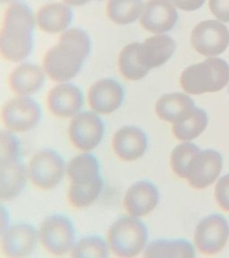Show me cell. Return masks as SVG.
Returning a JSON list of instances; mask_svg holds the SVG:
<instances>
[{"label": "cell", "mask_w": 229, "mask_h": 258, "mask_svg": "<svg viewBox=\"0 0 229 258\" xmlns=\"http://www.w3.org/2000/svg\"><path fill=\"white\" fill-rule=\"evenodd\" d=\"M222 158L213 150H199L190 162L186 178L194 188L201 189L213 184L221 172Z\"/></svg>", "instance_id": "obj_13"}, {"label": "cell", "mask_w": 229, "mask_h": 258, "mask_svg": "<svg viewBox=\"0 0 229 258\" xmlns=\"http://www.w3.org/2000/svg\"><path fill=\"white\" fill-rule=\"evenodd\" d=\"M2 120L11 132L24 133L34 128L41 118V109L30 97L19 96L8 101L2 109Z\"/></svg>", "instance_id": "obj_7"}, {"label": "cell", "mask_w": 229, "mask_h": 258, "mask_svg": "<svg viewBox=\"0 0 229 258\" xmlns=\"http://www.w3.org/2000/svg\"><path fill=\"white\" fill-rule=\"evenodd\" d=\"M208 125V116L203 109L194 107L185 117L173 124V134L180 141L197 138Z\"/></svg>", "instance_id": "obj_25"}, {"label": "cell", "mask_w": 229, "mask_h": 258, "mask_svg": "<svg viewBox=\"0 0 229 258\" xmlns=\"http://www.w3.org/2000/svg\"><path fill=\"white\" fill-rule=\"evenodd\" d=\"M72 12L68 5L61 3L45 5L37 14L36 22L43 32L59 33L68 30Z\"/></svg>", "instance_id": "obj_22"}, {"label": "cell", "mask_w": 229, "mask_h": 258, "mask_svg": "<svg viewBox=\"0 0 229 258\" xmlns=\"http://www.w3.org/2000/svg\"><path fill=\"white\" fill-rule=\"evenodd\" d=\"M149 238L148 228L138 218L125 216L109 228L108 239L110 249L118 257H135L141 254Z\"/></svg>", "instance_id": "obj_4"}, {"label": "cell", "mask_w": 229, "mask_h": 258, "mask_svg": "<svg viewBox=\"0 0 229 258\" xmlns=\"http://www.w3.org/2000/svg\"><path fill=\"white\" fill-rule=\"evenodd\" d=\"M65 172L59 153L51 149L40 150L32 156L28 167L30 179L40 189H52L58 185Z\"/></svg>", "instance_id": "obj_6"}, {"label": "cell", "mask_w": 229, "mask_h": 258, "mask_svg": "<svg viewBox=\"0 0 229 258\" xmlns=\"http://www.w3.org/2000/svg\"><path fill=\"white\" fill-rule=\"evenodd\" d=\"M35 24L36 18L27 5L20 2L10 5L0 32V52L6 60L18 63L31 55Z\"/></svg>", "instance_id": "obj_2"}, {"label": "cell", "mask_w": 229, "mask_h": 258, "mask_svg": "<svg viewBox=\"0 0 229 258\" xmlns=\"http://www.w3.org/2000/svg\"><path fill=\"white\" fill-rule=\"evenodd\" d=\"M1 235V248L5 255L11 258L29 256L36 250L40 240L39 232L28 223L19 222L8 226Z\"/></svg>", "instance_id": "obj_10"}, {"label": "cell", "mask_w": 229, "mask_h": 258, "mask_svg": "<svg viewBox=\"0 0 229 258\" xmlns=\"http://www.w3.org/2000/svg\"><path fill=\"white\" fill-rule=\"evenodd\" d=\"M112 146L114 152L121 160L136 161L148 148V138L141 128L125 125L114 135Z\"/></svg>", "instance_id": "obj_18"}, {"label": "cell", "mask_w": 229, "mask_h": 258, "mask_svg": "<svg viewBox=\"0 0 229 258\" xmlns=\"http://www.w3.org/2000/svg\"><path fill=\"white\" fill-rule=\"evenodd\" d=\"M21 157L20 143L9 131L0 133V159Z\"/></svg>", "instance_id": "obj_31"}, {"label": "cell", "mask_w": 229, "mask_h": 258, "mask_svg": "<svg viewBox=\"0 0 229 258\" xmlns=\"http://www.w3.org/2000/svg\"><path fill=\"white\" fill-rule=\"evenodd\" d=\"M28 170L21 157L0 159V198L11 201L17 198L27 181Z\"/></svg>", "instance_id": "obj_17"}, {"label": "cell", "mask_w": 229, "mask_h": 258, "mask_svg": "<svg viewBox=\"0 0 229 258\" xmlns=\"http://www.w3.org/2000/svg\"><path fill=\"white\" fill-rule=\"evenodd\" d=\"M125 100V89L117 80L105 78L90 88L89 104L100 114H111L120 108Z\"/></svg>", "instance_id": "obj_15"}, {"label": "cell", "mask_w": 229, "mask_h": 258, "mask_svg": "<svg viewBox=\"0 0 229 258\" xmlns=\"http://www.w3.org/2000/svg\"><path fill=\"white\" fill-rule=\"evenodd\" d=\"M103 188V181L90 186H72L68 190V201L75 208H86L92 206L100 197Z\"/></svg>", "instance_id": "obj_30"}, {"label": "cell", "mask_w": 229, "mask_h": 258, "mask_svg": "<svg viewBox=\"0 0 229 258\" xmlns=\"http://www.w3.org/2000/svg\"><path fill=\"white\" fill-rule=\"evenodd\" d=\"M143 6L141 0H109L107 14L115 24L127 25L141 17Z\"/></svg>", "instance_id": "obj_26"}, {"label": "cell", "mask_w": 229, "mask_h": 258, "mask_svg": "<svg viewBox=\"0 0 229 258\" xmlns=\"http://www.w3.org/2000/svg\"><path fill=\"white\" fill-rule=\"evenodd\" d=\"M66 172L73 186H89L103 181L100 174V164L96 157L91 153L77 155L67 165Z\"/></svg>", "instance_id": "obj_21"}, {"label": "cell", "mask_w": 229, "mask_h": 258, "mask_svg": "<svg viewBox=\"0 0 229 258\" xmlns=\"http://www.w3.org/2000/svg\"><path fill=\"white\" fill-rule=\"evenodd\" d=\"M104 124L93 112H81L72 117L69 125V137L77 149L89 152L101 144L104 136Z\"/></svg>", "instance_id": "obj_9"}, {"label": "cell", "mask_w": 229, "mask_h": 258, "mask_svg": "<svg viewBox=\"0 0 229 258\" xmlns=\"http://www.w3.org/2000/svg\"><path fill=\"white\" fill-rule=\"evenodd\" d=\"M140 20L146 31L163 34L173 29L178 20V14L169 0H149L143 6Z\"/></svg>", "instance_id": "obj_14"}, {"label": "cell", "mask_w": 229, "mask_h": 258, "mask_svg": "<svg viewBox=\"0 0 229 258\" xmlns=\"http://www.w3.org/2000/svg\"><path fill=\"white\" fill-rule=\"evenodd\" d=\"M195 145L185 142L177 145L170 157V163L175 174L181 178H186L187 169L195 153L199 151Z\"/></svg>", "instance_id": "obj_29"}, {"label": "cell", "mask_w": 229, "mask_h": 258, "mask_svg": "<svg viewBox=\"0 0 229 258\" xmlns=\"http://www.w3.org/2000/svg\"><path fill=\"white\" fill-rule=\"evenodd\" d=\"M228 82V64L218 57H208L201 63L190 66L180 77L182 88L193 95L218 92Z\"/></svg>", "instance_id": "obj_3"}, {"label": "cell", "mask_w": 229, "mask_h": 258, "mask_svg": "<svg viewBox=\"0 0 229 258\" xmlns=\"http://www.w3.org/2000/svg\"><path fill=\"white\" fill-rule=\"evenodd\" d=\"M209 7L217 20L229 23V0H209Z\"/></svg>", "instance_id": "obj_33"}, {"label": "cell", "mask_w": 229, "mask_h": 258, "mask_svg": "<svg viewBox=\"0 0 229 258\" xmlns=\"http://www.w3.org/2000/svg\"><path fill=\"white\" fill-rule=\"evenodd\" d=\"M195 107L193 100L184 93H169L161 96L156 103L155 111L162 120L176 123Z\"/></svg>", "instance_id": "obj_23"}, {"label": "cell", "mask_w": 229, "mask_h": 258, "mask_svg": "<svg viewBox=\"0 0 229 258\" xmlns=\"http://www.w3.org/2000/svg\"><path fill=\"white\" fill-rule=\"evenodd\" d=\"M229 237V226L224 217L212 214L198 224L194 241L202 254H214L220 252Z\"/></svg>", "instance_id": "obj_11"}, {"label": "cell", "mask_w": 229, "mask_h": 258, "mask_svg": "<svg viewBox=\"0 0 229 258\" xmlns=\"http://www.w3.org/2000/svg\"><path fill=\"white\" fill-rule=\"evenodd\" d=\"M64 4L68 5L69 7H79L88 4L92 1H102V0H63Z\"/></svg>", "instance_id": "obj_35"}, {"label": "cell", "mask_w": 229, "mask_h": 258, "mask_svg": "<svg viewBox=\"0 0 229 258\" xmlns=\"http://www.w3.org/2000/svg\"><path fill=\"white\" fill-rule=\"evenodd\" d=\"M47 104L49 111L56 117H74L85 104V96L77 85L62 83L50 90Z\"/></svg>", "instance_id": "obj_16"}, {"label": "cell", "mask_w": 229, "mask_h": 258, "mask_svg": "<svg viewBox=\"0 0 229 258\" xmlns=\"http://www.w3.org/2000/svg\"><path fill=\"white\" fill-rule=\"evenodd\" d=\"M75 237L74 226L64 215H50L40 224V243L50 254L64 255L71 252L75 245Z\"/></svg>", "instance_id": "obj_5"}, {"label": "cell", "mask_w": 229, "mask_h": 258, "mask_svg": "<svg viewBox=\"0 0 229 258\" xmlns=\"http://www.w3.org/2000/svg\"><path fill=\"white\" fill-rule=\"evenodd\" d=\"M176 8L184 11L192 12L201 8L205 3V0H169Z\"/></svg>", "instance_id": "obj_34"}, {"label": "cell", "mask_w": 229, "mask_h": 258, "mask_svg": "<svg viewBox=\"0 0 229 258\" xmlns=\"http://www.w3.org/2000/svg\"><path fill=\"white\" fill-rule=\"evenodd\" d=\"M44 70L37 64L23 63L16 67L9 76V85L19 96L29 97L40 92L45 85Z\"/></svg>", "instance_id": "obj_20"}, {"label": "cell", "mask_w": 229, "mask_h": 258, "mask_svg": "<svg viewBox=\"0 0 229 258\" xmlns=\"http://www.w3.org/2000/svg\"><path fill=\"white\" fill-rule=\"evenodd\" d=\"M118 67L121 74L129 81H140L148 75L137 59L133 42L126 45L121 50L118 57Z\"/></svg>", "instance_id": "obj_28"}, {"label": "cell", "mask_w": 229, "mask_h": 258, "mask_svg": "<svg viewBox=\"0 0 229 258\" xmlns=\"http://www.w3.org/2000/svg\"><path fill=\"white\" fill-rule=\"evenodd\" d=\"M137 59L149 74L153 69L160 68L172 57L176 51V41L166 34H156L143 42H133Z\"/></svg>", "instance_id": "obj_12"}, {"label": "cell", "mask_w": 229, "mask_h": 258, "mask_svg": "<svg viewBox=\"0 0 229 258\" xmlns=\"http://www.w3.org/2000/svg\"><path fill=\"white\" fill-rule=\"evenodd\" d=\"M71 256L73 258H106L109 256V246L99 236H87L75 243Z\"/></svg>", "instance_id": "obj_27"}, {"label": "cell", "mask_w": 229, "mask_h": 258, "mask_svg": "<svg viewBox=\"0 0 229 258\" xmlns=\"http://www.w3.org/2000/svg\"><path fill=\"white\" fill-rule=\"evenodd\" d=\"M92 51L88 33L79 28L66 30L57 44L49 48L44 56L43 67L53 81L65 83L77 77Z\"/></svg>", "instance_id": "obj_1"}, {"label": "cell", "mask_w": 229, "mask_h": 258, "mask_svg": "<svg viewBox=\"0 0 229 258\" xmlns=\"http://www.w3.org/2000/svg\"><path fill=\"white\" fill-rule=\"evenodd\" d=\"M215 196L222 209L229 212V174L222 177L217 182Z\"/></svg>", "instance_id": "obj_32"}, {"label": "cell", "mask_w": 229, "mask_h": 258, "mask_svg": "<svg viewBox=\"0 0 229 258\" xmlns=\"http://www.w3.org/2000/svg\"><path fill=\"white\" fill-rule=\"evenodd\" d=\"M191 43L203 56L213 57L220 55L228 47V29L221 22L203 21L193 28Z\"/></svg>", "instance_id": "obj_8"}, {"label": "cell", "mask_w": 229, "mask_h": 258, "mask_svg": "<svg viewBox=\"0 0 229 258\" xmlns=\"http://www.w3.org/2000/svg\"><path fill=\"white\" fill-rule=\"evenodd\" d=\"M147 258H193L195 249L185 239H157L150 242L145 248Z\"/></svg>", "instance_id": "obj_24"}, {"label": "cell", "mask_w": 229, "mask_h": 258, "mask_svg": "<svg viewBox=\"0 0 229 258\" xmlns=\"http://www.w3.org/2000/svg\"><path fill=\"white\" fill-rule=\"evenodd\" d=\"M2 3H16L18 0H0Z\"/></svg>", "instance_id": "obj_36"}, {"label": "cell", "mask_w": 229, "mask_h": 258, "mask_svg": "<svg viewBox=\"0 0 229 258\" xmlns=\"http://www.w3.org/2000/svg\"><path fill=\"white\" fill-rule=\"evenodd\" d=\"M160 193L151 182L141 180L134 183L125 194L124 205L129 215L143 217L156 208Z\"/></svg>", "instance_id": "obj_19"}]
</instances>
